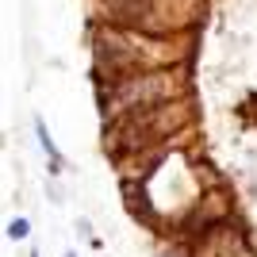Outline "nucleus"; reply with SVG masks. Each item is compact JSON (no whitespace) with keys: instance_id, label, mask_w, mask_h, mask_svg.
Listing matches in <instances>:
<instances>
[{"instance_id":"f257e3e1","label":"nucleus","mask_w":257,"mask_h":257,"mask_svg":"<svg viewBox=\"0 0 257 257\" xmlns=\"http://www.w3.org/2000/svg\"><path fill=\"white\" fill-rule=\"evenodd\" d=\"M96 62L104 69H115V73H131V69H139L142 58L139 50L127 43V39H119V35H96Z\"/></svg>"},{"instance_id":"f03ea898","label":"nucleus","mask_w":257,"mask_h":257,"mask_svg":"<svg viewBox=\"0 0 257 257\" xmlns=\"http://www.w3.org/2000/svg\"><path fill=\"white\" fill-rule=\"evenodd\" d=\"M111 4H115V8L123 12L127 20H139L142 12H146V0H111Z\"/></svg>"},{"instance_id":"7ed1b4c3","label":"nucleus","mask_w":257,"mask_h":257,"mask_svg":"<svg viewBox=\"0 0 257 257\" xmlns=\"http://www.w3.org/2000/svg\"><path fill=\"white\" fill-rule=\"evenodd\" d=\"M27 230H31V226H27V219H16V223L8 226V234H12V238H27Z\"/></svg>"},{"instance_id":"20e7f679","label":"nucleus","mask_w":257,"mask_h":257,"mask_svg":"<svg viewBox=\"0 0 257 257\" xmlns=\"http://www.w3.org/2000/svg\"><path fill=\"white\" fill-rule=\"evenodd\" d=\"M69 257H73V253H69Z\"/></svg>"}]
</instances>
